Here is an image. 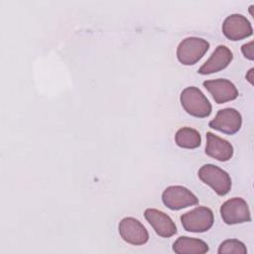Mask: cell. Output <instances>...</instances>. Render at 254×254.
<instances>
[{
  "instance_id": "6da1fadb",
  "label": "cell",
  "mask_w": 254,
  "mask_h": 254,
  "mask_svg": "<svg viewBox=\"0 0 254 254\" xmlns=\"http://www.w3.org/2000/svg\"><path fill=\"white\" fill-rule=\"evenodd\" d=\"M183 108L191 116L204 118L211 113V104L202 91L195 86L186 87L180 96Z\"/></svg>"
},
{
  "instance_id": "7a4b0ae2",
  "label": "cell",
  "mask_w": 254,
  "mask_h": 254,
  "mask_svg": "<svg viewBox=\"0 0 254 254\" xmlns=\"http://www.w3.org/2000/svg\"><path fill=\"white\" fill-rule=\"evenodd\" d=\"M209 43L201 38L189 37L183 40L177 49V58L185 65L196 64L208 51Z\"/></svg>"
},
{
  "instance_id": "3957f363",
  "label": "cell",
  "mask_w": 254,
  "mask_h": 254,
  "mask_svg": "<svg viewBox=\"0 0 254 254\" xmlns=\"http://www.w3.org/2000/svg\"><path fill=\"white\" fill-rule=\"evenodd\" d=\"M198 178L207 186H209L218 195H225L231 189L230 176L219 167L206 164L198 170Z\"/></svg>"
},
{
  "instance_id": "277c9868",
  "label": "cell",
  "mask_w": 254,
  "mask_h": 254,
  "mask_svg": "<svg viewBox=\"0 0 254 254\" xmlns=\"http://www.w3.org/2000/svg\"><path fill=\"white\" fill-rule=\"evenodd\" d=\"M181 222L184 229L189 232H205L213 225L214 216L210 208L197 206L182 214Z\"/></svg>"
},
{
  "instance_id": "5b68a950",
  "label": "cell",
  "mask_w": 254,
  "mask_h": 254,
  "mask_svg": "<svg viewBox=\"0 0 254 254\" xmlns=\"http://www.w3.org/2000/svg\"><path fill=\"white\" fill-rule=\"evenodd\" d=\"M162 200L172 210H179L198 203V198L183 186L168 187L162 193Z\"/></svg>"
},
{
  "instance_id": "8992f818",
  "label": "cell",
  "mask_w": 254,
  "mask_h": 254,
  "mask_svg": "<svg viewBox=\"0 0 254 254\" xmlns=\"http://www.w3.org/2000/svg\"><path fill=\"white\" fill-rule=\"evenodd\" d=\"M220 214L226 224H238L251 220V213L247 202L241 197H232L222 203Z\"/></svg>"
},
{
  "instance_id": "52a82bcc",
  "label": "cell",
  "mask_w": 254,
  "mask_h": 254,
  "mask_svg": "<svg viewBox=\"0 0 254 254\" xmlns=\"http://www.w3.org/2000/svg\"><path fill=\"white\" fill-rule=\"evenodd\" d=\"M241 114L234 108H224L218 110L215 117L209 121L208 126L224 134L233 135L241 128Z\"/></svg>"
},
{
  "instance_id": "ba28073f",
  "label": "cell",
  "mask_w": 254,
  "mask_h": 254,
  "mask_svg": "<svg viewBox=\"0 0 254 254\" xmlns=\"http://www.w3.org/2000/svg\"><path fill=\"white\" fill-rule=\"evenodd\" d=\"M121 238L132 245H143L149 240V233L146 227L134 217H125L118 226Z\"/></svg>"
},
{
  "instance_id": "9c48e42d",
  "label": "cell",
  "mask_w": 254,
  "mask_h": 254,
  "mask_svg": "<svg viewBox=\"0 0 254 254\" xmlns=\"http://www.w3.org/2000/svg\"><path fill=\"white\" fill-rule=\"evenodd\" d=\"M224 36L231 41H240L253 34V29L248 19L241 14L228 16L222 24Z\"/></svg>"
},
{
  "instance_id": "30bf717a",
  "label": "cell",
  "mask_w": 254,
  "mask_h": 254,
  "mask_svg": "<svg viewBox=\"0 0 254 254\" xmlns=\"http://www.w3.org/2000/svg\"><path fill=\"white\" fill-rule=\"evenodd\" d=\"M203 86L212 95L217 104H222L237 98L238 89L228 79L217 78L203 81Z\"/></svg>"
},
{
  "instance_id": "8fae6325",
  "label": "cell",
  "mask_w": 254,
  "mask_h": 254,
  "mask_svg": "<svg viewBox=\"0 0 254 254\" xmlns=\"http://www.w3.org/2000/svg\"><path fill=\"white\" fill-rule=\"evenodd\" d=\"M144 216L159 236L168 238L177 233V226L167 213L156 208H147Z\"/></svg>"
},
{
  "instance_id": "7c38bea8",
  "label": "cell",
  "mask_w": 254,
  "mask_h": 254,
  "mask_svg": "<svg viewBox=\"0 0 254 254\" xmlns=\"http://www.w3.org/2000/svg\"><path fill=\"white\" fill-rule=\"evenodd\" d=\"M232 52L223 45L216 47L209 59L199 67L198 73L210 74L224 69L232 61Z\"/></svg>"
},
{
  "instance_id": "4fadbf2b",
  "label": "cell",
  "mask_w": 254,
  "mask_h": 254,
  "mask_svg": "<svg viewBox=\"0 0 254 254\" xmlns=\"http://www.w3.org/2000/svg\"><path fill=\"white\" fill-rule=\"evenodd\" d=\"M205 154L219 162H226L233 156V147L227 140L207 132Z\"/></svg>"
},
{
  "instance_id": "5bb4252c",
  "label": "cell",
  "mask_w": 254,
  "mask_h": 254,
  "mask_svg": "<svg viewBox=\"0 0 254 254\" xmlns=\"http://www.w3.org/2000/svg\"><path fill=\"white\" fill-rule=\"evenodd\" d=\"M208 250L204 241L188 236L179 237L173 244V251L178 254H204Z\"/></svg>"
},
{
  "instance_id": "9a60e30c",
  "label": "cell",
  "mask_w": 254,
  "mask_h": 254,
  "mask_svg": "<svg viewBox=\"0 0 254 254\" xmlns=\"http://www.w3.org/2000/svg\"><path fill=\"white\" fill-rule=\"evenodd\" d=\"M175 141L181 148L195 149L200 146L201 137L197 130L190 127H183L177 131Z\"/></svg>"
},
{
  "instance_id": "2e32d148",
  "label": "cell",
  "mask_w": 254,
  "mask_h": 254,
  "mask_svg": "<svg viewBox=\"0 0 254 254\" xmlns=\"http://www.w3.org/2000/svg\"><path fill=\"white\" fill-rule=\"evenodd\" d=\"M218 254H246L247 248L243 242L237 239H226L224 240L218 247L217 250Z\"/></svg>"
},
{
  "instance_id": "e0dca14e",
  "label": "cell",
  "mask_w": 254,
  "mask_h": 254,
  "mask_svg": "<svg viewBox=\"0 0 254 254\" xmlns=\"http://www.w3.org/2000/svg\"><path fill=\"white\" fill-rule=\"evenodd\" d=\"M241 52L243 54V56L250 60V61H253L254 60V56H253V41L247 43V44H244L242 47H241Z\"/></svg>"
},
{
  "instance_id": "ac0fdd59",
  "label": "cell",
  "mask_w": 254,
  "mask_h": 254,
  "mask_svg": "<svg viewBox=\"0 0 254 254\" xmlns=\"http://www.w3.org/2000/svg\"><path fill=\"white\" fill-rule=\"evenodd\" d=\"M253 68H250L249 69V71L247 72V74H246V79L251 83V84H253Z\"/></svg>"
}]
</instances>
